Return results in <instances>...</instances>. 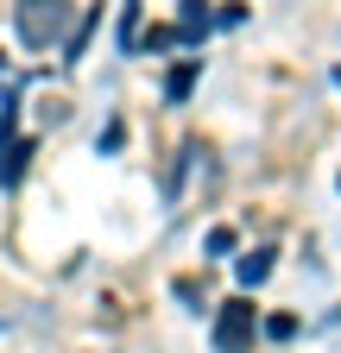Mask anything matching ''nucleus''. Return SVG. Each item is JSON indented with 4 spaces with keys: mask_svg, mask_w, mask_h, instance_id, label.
Here are the masks:
<instances>
[{
    "mask_svg": "<svg viewBox=\"0 0 341 353\" xmlns=\"http://www.w3.org/2000/svg\"><path fill=\"white\" fill-rule=\"evenodd\" d=\"M246 341H253V303H228L222 322H215V347L222 353H240Z\"/></svg>",
    "mask_w": 341,
    "mask_h": 353,
    "instance_id": "obj_1",
    "label": "nucleus"
},
{
    "mask_svg": "<svg viewBox=\"0 0 341 353\" xmlns=\"http://www.w3.org/2000/svg\"><path fill=\"white\" fill-rule=\"evenodd\" d=\"M266 272H272V252H253V259H240V278H246V284H260Z\"/></svg>",
    "mask_w": 341,
    "mask_h": 353,
    "instance_id": "obj_2",
    "label": "nucleus"
}]
</instances>
